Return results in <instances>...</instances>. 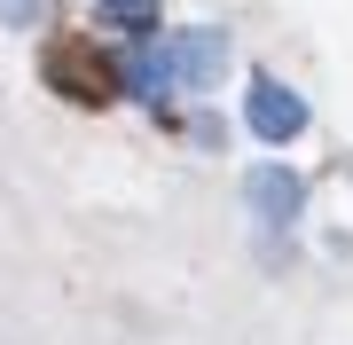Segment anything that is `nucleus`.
I'll return each mask as SVG.
<instances>
[{"label":"nucleus","mask_w":353,"mask_h":345,"mask_svg":"<svg viewBox=\"0 0 353 345\" xmlns=\"http://www.w3.org/2000/svg\"><path fill=\"white\" fill-rule=\"evenodd\" d=\"M243 118H252V134L259 141H290L306 126V103L283 87V79H252V94H243Z\"/></svg>","instance_id":"obj_1"},{"label":"nucleus","mask_w":353,"mask_h":345,"mask_svg":"<svg viewBox=\"0 0 353 345\" xmlns=\"http://www.w3.org/2000/svg\"><path fill=\"white\" fill-rule=\"evenodd\" d=\"M165 63H173V87H212L228 71V39L220 32H181V39H165Z\"/></svg>","instance_id":"obj_2"},{"label":"nucleus","mask_w":353,"mask_h":345,"mask_svg":"<svg viewBox=\"0 0 353 345\" xmlns=\"http://www.w3.org/2000/svg\"><path fill=\"white\" fill-rule=\"evenodd\" d=\"M243 196H252V212L267 220V228H290L306 205V189H299V173H283V165H259L252 180H243Z\"/></svg>","instance_id":"obj_3"},{"label":"nucleus","mask_w":353,"mask_h":345,"mask_svg":"<svg viewBox=\"0 0 353 345\" xmlns=\"http://www.w3.org/2000/svg\"><path fill=\"white\" fill-rule=\"evenodd\" d=\"M126 87L141 94V103H165V94H173V63H165V48H134V55H126Z\"/></svg>","instance_id":"obj_4"},{"label":"nucleus","mask_w":353,"mask_h":345,"mask_svg":"<svg viewBox=\"0 0 353 345\" xmlns=\"http://www.w3.org/2000/svg\"><path fill=\"white\" fill-rule=\"evenodd\" d=\"M102 16H110L118 32H134V39H150L157 32V0H94Z\"/></svg>","instance_id":"obj_5"},{"label":"nucleus","mask_w":353,"mask_h":345,"mask_svg":"<svg viewBox=\"0 0 353 345\" xmlns=\"http://www.w3.org/2000/svg\"><path fill=\"white\" fill-rule=\"evenodd\" d=\"M0 24H16V32L39 24V0H0Z\"/></svg>","instance_id":"obj_6"}]
</instances>
